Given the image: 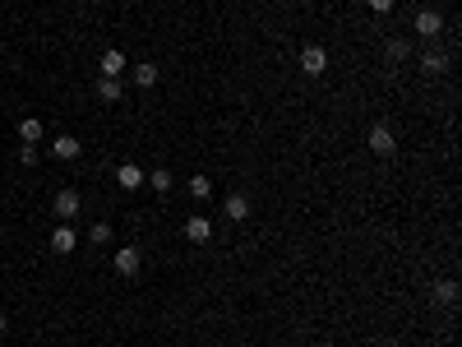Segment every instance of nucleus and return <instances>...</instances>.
Returning a JSON list of instances; mask_svg holds the SVG:
<instances>
[{"label":"nucleus","mask_w":462,"mask_h":347,"mask_svg":"<svg viewBox=\"0 0 462 347\" xmlns=\"http://www.w3.org/2000/svg\"><path fill=\"white\" fill-rule=\"evenodd\" d=\"M5 329H10V320H5V315H0V334H5Z\"/></svg>","instance_id":"nucleus-23"},{"label":"nucleus","mask_w":462,"mask_h":347,"mask_svg":"<svg viewBox=\"0 0 462 347\" xmlns=\"http://www.w3.org/2000/svg\"><path fill=\"white\" fill-rule=\"evenodd\" d=\"M393 5H397V0H370V10H374V14H388Z\"/></svg>","instance_id":"nucleus-22"},{"label":"nucleus","mask_w":462,"mask_h":347,"mask_svg":"<svg viewBox=\"0 0 462 347\" xmlns=\"http://www.w3.org/2000/svg\"><path fill=\"white\" fill-rule=\"evenodd\" d=\"M0 347H5V343H0Z\"/></svg>","instance_id":"nucleus-24"},{"label":"nucleus","mask_w":462,"mask_h":347,"mask_svg":"<svg viewBox=\"0 0 462 347\" xmlns=\"http://www.w3.org/2000/svg\"><path fill=\"white\" fill-rule=\"evenodd\" d=\"M134 84H139V89H153V84H157V65H134Z\"/></svg>","instance_id":"nucleus-18"},{"label":"nucleus","mask_w":462,"mask_h":347,"mask_svg":"<svg viewBox=\"0 0 462 347\" xmlns=\"http://www.w3.org/2000/svg\"><path fill=\"white\" fill-rule=\"evenodd\" d=\"M116 185H121V190H139V185H143V171L134 167V162H125V167H116Z\"/></svg>","instance_id":"nucleus-9"},{"label":"nucleus","mask_w":462,"mask_h":347,"mask_svg":"<svg viewBox=\"0 0 462 347\" xmlns=\"http://www.w3.org/2000/svg\"><path fill=\"white\" fill-rule=\"evenodd\" d=\"M121 70H125V56H121V51H102V74L116 79Z\"/></svg>","instance_id":"nucleus-14"},{"label":"nucleus","mask_w":462,"mask_h":347,"mask_svg":"<svg viewBox=\"0 0 462 347\" xmlns=\"http://www.w3.org/2000/svg\"><path fill=\"white\" fill-rule=\"evenodd\" d=\"M444 70H449V56H444V51H435V46L421 51V74H444Z\"/></svg>","instance_id":"nucleus-7"},{"label":"nucleus","mask_w":462,"mask_h":347,"mask_svg":"<svg viewBox=\"0 0 462 347\" xmlns=\"http://www.w3.org/2000/svg\"><path fill=\"white\" fill-rule=\"evenodd\" d=\"M139 269H143V255H139V246H125V250H116V273H121V278H134Z\"/></svg>","instance_id":"nucleus-3"},{"label":"nucleus","mask_w":462,"mask_h":347,"mask_svg":"<svg viewBox=\"0 0 462 347\" xmlns=\"http://www.w3.org/2000/svg\"><path fill=\"white\" fill-rule=\"evenodd\" d=\"M51 153L60 157V162H74V157L84 153V144H79L74 135H60V139H51Z\"/></svg>","instance_id":"nucleus-5"},{"label":"nucleus","mask_w":462,"mask_h":347,"mask_svg":"<svg viewBox=\"0 0 462 347\" xmlns=\"http://www.w3.org/2000/svg\"><path fill=\"white\" fill-rule=\"evenodd\" d=\"M19 162H23V167H37V144H23L19 148Z\"/></svg>","instance_id":"nucleus-21"},{"label":"nucleus","mask_w":462,"mask_h":347,"mask_svg":"<svg viewBox=\"0 0 462 347\" xmlns=\"http://www.w3.org/2000/svg\"><path fill=\"white\" fill-rule=\"evenodd\" d=\"M185 241L209 246V241H213V223H209V218H185Z\"/></svg>","instance_id":"nucleus-4"},{"label":"nucleus","mask_w":462,"mask_h":347,"mask_svg":"<svg viewBox=\"0 0 462 347\" xmlns=\"http://www.w3.org/2000/svg\"><path fill=\"white\" fill-rule=\"evenodd\" d=\"M19 139H23V144H37V139H42V121H37V116L19 121Z\"/></svg>","instance_id":"nucleus-13"},{"label":"nucleus","mask_w":462,"mask_h":347,"mask_svg":"<svg viewBox=\"0 0 462 347\" xmlns=\"http://www.w3.org/2000/svg\"><path fill=\"white\" fill-rule=\"evenodd\" d=\"M143 181H148V185H153V190H157V195H166V190H171V171H166V167H157V171H148V176H143Z\"/></svg>","instance_id":"nucleus-17"},{"label":"nucleus","mask_w":462,"mask_h":347,"mask_svg":"<svg viewBox=\"0 0 462 347\" xmlns=\"http://www.w3.org/2000/svg\"><path fill=\"white\" fill-rule=\"evenodd\" d=\"M301 70H305V74H310V79H319V74H324V70H329V51H324V46H319V42H310V46H305V51H301Z\"/></svg>","instance_id":"nucleus-1"},{"label":"nucleus","mask_w":462,"mask_h":347,"mask_svg":"<svg viewBox=\"0 0 462 347\" xmlns=\"http://www.w3.org/2000/svg\"><path fill=\"white\" fill-rule=\"evenodd\" d=\"M190 195H194V199H209V195H213V181L209 176H190Z\"/></svg>","instance_id":"nucleus-19"},{"label":"nucleus","mask_w":462,"mask_h":347,"mask_svg":"<svg viewBox=\"0 0 462 347\" xmlns=\"http://www.w3.org/2000/svg\"><path fill=\"white\" fill-rule=\"evenodd\" d=\"M435 301H440V306H453V301H458V282H453V278L435 282Z\"/></svg>","instance_id":"nucleus-15"},{"label":"nucleus","mask_w":462,"mask_h":347,"mask_svg":"<svg viewBox=\"0 0 462 347\" xmlns=\"http://www.w3.org/2000/svg\"><path fill=\"white\" fill-rule=\"evenodd\" d=\"M121 79H107V74H98V98L102 102H121Z\"/></svg>","instance_id":"nucleus-12"},{"label":"nucleus","mask_w":462,"mask_h":347,"mask_svg":"<svg viewBox=\"0 0 462 347\" xmlns=\"http://www.w3.org/2000/svg\"><path fill=\"white\" fill-rule=\"evenodd\" d=\"M88 236H93V246H107V241H111V223H98Z\"/></svg>","instance_id":"nucleus-20"},{"label":"nucleus","mask_w":462,"mask_h":347,"mask_svg":"<svg viewBox=\"0 0 462 347\" xmlns=\"http://www.w3.org/2000/svg\"><path fill=\"white\" fill-rule=\"evenodd\" d=\"M74 246H79V236L70 232L65 223H60V227H55V232H51V250H55V255H70V250H74Z\"/></svg>","instance_id":"nucleus-8"},{"label":"nucleus","mask_w":462,"mask_h":347,"mask_svg":"<svg viewBox=\"0 0 462 347\" xmlns=\"http://www.w3.org/2000/svg\"><path fill=\"white\" fill-rule=\"evenodd\" d=\"M79 204H84V199H79V190H60V195H55V213H60L65 223L79 213Z\"/></svg>","instance_id":"nucleus-10"},{"label":"nucleus","mask_w":462,"mask_h":347,"mask_svg":"<svg viewBox=\"0 0 462 347\" xmlns=\"http://www.w3.org/2000/svg\"><path fill=\"white\" fill-rule=\"evenodd\" d=\"M416 33H421V37H440V33H444V19H440L435 10H421V14H416Z\"/></svg>","instance_id":"nucleus-6"},{"label":"nucleus","mask_w":462,"mask_h":347,"mask_svg":"<svg viewBox=\"0 0 462 347\" xmlns=\"http://www.w3.org/2000/svg\"><path fill=\"white\" fill-rule=\"evenodd\" d=\"M365 144H370V148H374L379 157L397 153V139H393V130H388V125H370V135H365Z\"/></svg>","instance_id":"nucleus-2"},{"label":"nucleus","mask_w":462,"mask_h":347,"mask_svg":"<svg viewBox=\"0 0 462 347\" xmlns=\"http://www.w3.org/2000/svg\"><path fill=\"white\" fill-rule=\"evenodd\" d=\"M222 213H227L231 223H245V218H250V199H245V195H231V199L222 204Z\"/></svg>","instance_id":"nucleus-11"},{"label":"nucleus","mask_w":462,"mask_h":347,"mask_svg":"<svg viewBox=\"0 0 462 347\" xmlns=\"http://www.w3.org/2000/svg\"><path fill=\"white\" fill-rule=\"evenodd\" d=\"M384 51H388V60H407L411 56V42H407V37H388Z\"/></svg>","instance_id":"nucleus-16"}]
</instances>
